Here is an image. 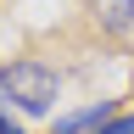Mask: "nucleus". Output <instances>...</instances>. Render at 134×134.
Listing matches in <instances>:
<instances>
[{"label":"nucleus","mask_w":134,"mask_h":134,"mask_svg":"<svg viewBox=\"0 0 134 134\" xmlns=\"http://www.w3.org/2000/svg\"><path fill=\"white\" fill-rule=\"evenodd\" d=\"M106 117H112V100H95V106H84L73 117H56V134H95Z\"/></svg>","instance_id":"3"},{"label":"nucleus","mask_w":134,"mask_h":134,"mask_svg":"<svg viewBox=\"0 0 134 134\" xmlns=\"http://www.w3.org/2000/svg\"><path fill=\"white\" fill-rule=\"evenodd\" d=\"M95 134H134V117H106Z\"/></svg>","instance_id":"4"},{"label":"nucleus","mask_w":134,"mask_h":134,"mask_svg":"<svg viewBox=\"0 0 134 134\" xmlns=\"http://www.w3.org/2000/svg\"><path fill=\"white\" fill-rule=\"evenodd\" d=\"M0 134H23V129H17V123H11V117H6V112H0Z\"/></svg>","instance_id":"5"},{"label":"nucleus","mask_w":134,"mask_h":134,"mask_svg":"<svg viewBox=\"0 0 134 134\" xmlns=\"http://www.w3.org/2000/svg\"><path fill=\"white\" fill-rule=\"evenodd\" d=\"M95 17H100V28L117 34V39H134V0H90Z\"/></svg>","instance_id":"2"},{"label":"nucleus","mask_w":134,"mask_h":134,"mask_svg":"<svg viewBox=\"0 0 134 134\" xmlns=\"http://www.w3.org/2000/svg\"><path fill=\"white\" fill-rule=\"evenodd\" d=\"M56 90H62V78L45 62H6L0 67V95L17 100V112H28V117H45L56 106Z\"/></svg>","instance_id":"1"}]
</instances>
